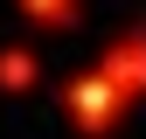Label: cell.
<instances>
[{"label":"cell","mask_w":146,"mask_h":139,"mask_svg":"<svg viewBox=\"0 0 146 139\" xmlns=\"http://www.w3.org/2000/svg\"><path fill=\"white\" fill-rule=\"evenodd\" d=\"M104 83H111L118 97H132V91H146V28H132L125 42L104 56Z\"/></svg>","instance_id":"obj_1"}]
</instances>
